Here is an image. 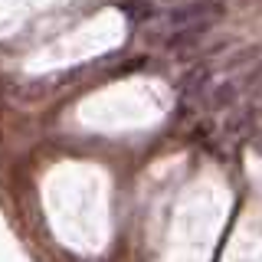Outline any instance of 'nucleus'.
Segmentation results:
<instances>
[{
    "mask_svg": "<svg viewBox=\"0 0 262 262\" xmlns=\"http://www.w3.org/2000/svg\"><path fill=\"white\" fill-rule=\"evenodd\" d=\"M223 13V7L216 4V0H196V4L190 7H184V10H177L174 16H170V27H174L177 33H196V30H203V27H210L216 16Z\"/></svg>",
    "mask_w": 262,
    "mask_h": 262,
    "instance_id": "1",
    "label": "nucleus"
}]
</instances>
